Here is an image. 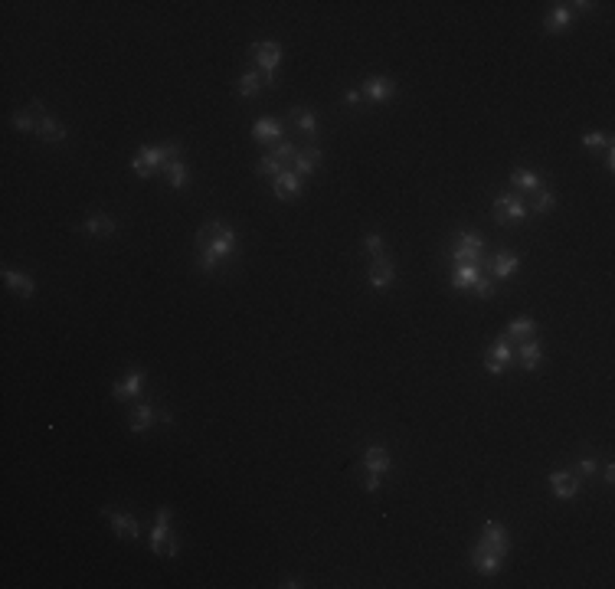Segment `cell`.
<instances>
[{
  "mask_svg": "<svg viewBox=\"0 0 615 589\" xmlns=\"http://www.w3.org/2000/svg\"><path fill=\"white\" fill-rule=\"evenodd\" d=\"M167 537H170V508H157V518H154V527H151V554H157V557L164 554Z\"/></svg>",
  "mask_w": 615,
  "mask_h": 589,
  "instance_id": "12",
  "label": "cell"
},
{
  "mask_svg": "<svg viewBox=\"0 0 615 589\" xmlns=\"http://www.w3.org/2000/svg\"><path fill=\"white\" fill-rule=\"evenodd\" d=\"M494 220L498 223H520L527 220V203L518 194H504L494 200Z\"/></svg>",
  "mask_w": 615,
  "mask_h": 589,
  "instance_id": "6",
  "label": "cell"
},
{
  "mask_svg": "<svg viewBox=\"0 0 615 589\" xmlns=\"http://www.w3.org/2000/svg\"><path fill=\"white\" fill-rule=\"evenodd\" d=\"M33 115H46L43 102H36V98L30 102V108H20L17 115H13V128L23 134H36L40 131V118H33Z\"/></svg>",
  "mask_w": 615,
  "mask_h": 589,
  "instance_id": "11",
  "label": "cell"
},
{
  "mask_svg": "<svg viewBox=\"0 0 615 589\" xmlns=\"http://www.w3.org/2000/svg\"><path fill=\"white\" fill-rule=\"evenodd\" d=\"M259 89H262V76H259V72H246V76L239 79V85H236V92H239L242 98L259 95Z\"/></svg>",
  "mask_w": 615,
  "mask_h": 589,
  "instance_id": "33",
  "label": "cell"
},
{
  "mask_svg": "<svg viewBox=\"0 0 615 589\" xmlns=\"http://www.w3.org/2000/svg\"><path fill=\"white\" fill-rule=\"evenodd\" d=\"M540 357H544V347H540V344H537V340H520L518 344V360H520V367H524V370H534L537 364H540Z\"/></svg>",
  "mask_w": 615,
  "mask_h": 589,
  "instance_id": "23",
  "label": "cell"
},
{
  "mask_svg": "<svg viewBox=\"0 0 615 589\" xmlns=\"http://www.w3.org/2000/svg\"><path fill=\"white\" fill-rule=\"evenodd\" d=\"M0 275H4V282H7V285L13 288L20 298H33L36 285H33V278H30V275H23V272H17V268H4Z\"/></svg>",
  "mask_w": 615,
  "mask_h": 589,
  "instance_id": "18",
  "label": "cell"
},
{
  "mask_svg": "<svg viewBox=\"0 0 615 589\" xmlns=\"http://www.w3.org/2000/svg\"><path fill=\"white\" fill-rule=\"evenodd\" d=\"M154 422H157V412L148 406V403H138L131 410V420H128V429L131 432H144V429H151Z\"/></svg>",
  "mask_w": 615,
  "mask_h": 589,
  "instance_id": "22",
  "label": "cell"
},
{
  "mask_svg": "<svg viewBox=\"0 0 615 589\" xmlns=\"http://www.w3.org/2000/svg\"><path fill=\"white\" fill-rule=\"evenodd\" d=\"M141 383H144V374L138 370V367H134V370H128V374L115 383L112 396H115V400H121V403H125V400H134V396L141 393Z\"/></svg>",
  "mask_w": 615,
  "mask_h": 589,
  "instance_id": "14",
  "label": "cell"
},
{
  "mask_svg": "<svg viewBox=\"0 0 615 589\" xmlns=\"http://www.w3.org/2000/svg\"><path fill=\"white\" fill-rule=\"evenodd\" d=\"M252 138L262 144H278L282 141V125L272 121V118H259V121L252 125Z\"/></svg>",
  "mask_w": 615,
  "mask_h": 589,
  "instance_id": "21",
  "label": "cell"
},
{
  "mask_svg": "<svg viewBox=\"0 0 615 589\" xmlns=\"http://www.w3.org/2000/svg\"><path fill=\"white\" fill-rule=\"evenodd\" d=\"M157 422H164V426H174V416H170V412H157Z\"/></svg>",
  "mask_w": 615,
  "mask_h": 589,
  "instance_id": "44",
  "label": "cell"
},
{
  "mask_svg": "<svg viewBox=\"0 0 615 589\" xmlns=\"http://www.w3.org/2000/svg\"><path fill=\"white\" fill-rule=\"evenodd\" d=\"M602 482H606V484L615 482V465H606V468H602Z\"/></svg>",
  "mask_w": 615,
  "mask_h": 589,
  "instance_id": "43",
  "label": "cell"
},
{
  "mask_svg": "<svg viewBox=\"0 0 615 589\" xmlns=\"http://www.w3.org/2000/svg\"><path fill=\"white\" fill-rule=\"evenodd\" d=\"M534 331H537V321L534 318H527V314H520V318H514V321L508 324V331H504V334H508L510 340H527V338H534Z\"/></svg>",
  "mask_w": 615,
  "mask_h": 589,
  "instance_id": "27",
  "label": "cell"
},
{
  "mask_svg": "<svg viewBox=\"0 0 615 589\" xmlns=\"http://www.w3.org/2000/svg\"><path fill=\"white\" fill-rule=\"evenodd\" d=\"M393 92H396V82L386 79V76H370V79L360 85V95L370 98L374 105H383L386 98H393Z\"/></svg>",
  "mask_w": 615,
  "mask_h": 589,
  "instance_id": "7",
  "label": "cell"
},
{
  "mask_svg": "<svg viewBox=\"0 0 615 589\" xmlns=\"http://www.w3.org/2000/svg\"><path fill=\"white\" fill-rule=\"evenodd\" d=\"M510 357H514V340H510L508 334H501V338L488 347V354H484V370H488L491 376H501Z\"/></svg>",
  "mask_w": 615,
  "mask_h": 589,
  "instance_id": "5",
  "label": "cell"
},
{
  "mask_svg": "<svg viewBox=\"0 0 615 589\" xmlns=\"http://www.w3.org/2000/svg\"><path fill=\"white\" fill-rule=\"evenodd\" d=\"M344 102H347V105H357V102H360V89H347L344 92Z\"/></svg>",
  "mask_w": 615,
  "mask_h": 589,
  "instance_id": "42",
  "label": "cell"
},
{
  "mask_svg": "<svg viewBox=\"0 0 615 589\" xmlns=\"http://www.w3.org/2000/svg\"><path fill=\"white\" fill-rule=\"evenodd\" d=\"M161 170H164V177H167L170 190H184V184H187V164L180 161V157H170Z\"/></svg>",
  "mask_w": 615,
  "mask_h": 589,
  "instance_id": "25",
  "label": "cell"
},
{
  "mask_svg": "<svg viewBox=\"0 0 615 589\" xmlns=\"http://www.w3.org/2000/svg\"><path fill=\"white\" fill-rule=\"evenodd\" d=\"M236 252V232L220 220H210L206 226H200L196 232V266L203 272H213L220 266V259Z\"/></svg>",
  "mask_w": 615,
  "mask_h": 589,
  "instance_id": "1",
  "label": "cell"
},
{
  "mask_svg": "<svg viewBox=\"0 0 615 589\" xmlns=\"http://www.w3.org/2000/svg\"><path fill=\"white\" fill-rule=\"evenodd\" d=\"M272 194H275V200H294V196L301 194V177L285 167L282 174L272 177Z\"/></svg>",
  "mask_w": 615,
  "mask_h": 589,
  "instance_id": "8",
  "label": "cell"
},
{
  "mask_svg": "<svg viewBox=\"0 0 615 589\" xmlns=\"http://www.w3.org/2000/svg\"><path fill=\"white\" fill-rule=\"evenodd\" d=\"M468 560H472V566H474L478 573H484V576H494V573L501 570V560H504V557L491 554V550H484V547L474 544V550H472V557H468Z\"/></svg>",
  "mask_w": 615,
  "mask_h": 589,
  "instance_id": "15",
  "label": "cell"
},
{
  "mask_svg": "<svg viewBox=\"0 0 615 589\" xmlns=\"http://www.w3.org/2000/svg\"><path fill=\"white\" fill-rule=\"evenodd\" d=\"M547 482H550L553 494H556L560 501H570V498H576V494H580V478H576L573 472H553Z\"/></svg>",
  "mask_w": 615,
  "mask_h": 589,
  "instance_id": "10",
  "label": "cell"
},
{
  "mask_svg": "<svg viewBox=\"0 0 615 589\" xmlns=\"http://www.w3.org/2000/svg\"><path fill=\"white\" fill-rule=\"evenodd\" d=\"M292 125L298 128L301 134H308V138H314L318 134V121H314V112L311 108H292Z\"/></svg>",
  "mask_w": 615,
  "mask_h": 589,
  "instance_id": "28",
  "label": "cell"
},
{
  "mask_svg": "<svg viewBox=\"0 0 615 589\" xmlns=\"http://www.w3.org/2000/svg\"><path fill=\"white\" fill-rule=\"evenodd\" d=\"M318 161H321V151L318 148H304V151L294 154V174L298 177H308V174H314V167H318Z\"/></svg>",
  "mask_w": 615,
  "mask_h": 589,
  "instance_id": "24",
  "label": "cell"
},
{
  "mask_svg": "<svg viewBox=\"0 0 615 589\" xmlns=\"http://www.w3.org/2000/svg\"><path fill=\"white\" fill-rule=\"evenodd\" d=\"M282 161H278L275 154H265V157H259L256 161V174H265V177H275V174H282Z\"/></svg>",
  "mask_w": 615,
  "mask_h": 589,
  "instance_id": "35",
  "label": "cell"
},
{
  "mask_svg": "<svg viewBox=\"0 0 615 589\" xmlns=\"http://www.w3.org/2000/svg\"><path fill=\"white\" fill-rule=\"evenodd\" d=\"M272 154H275L278 161H282V167H285V164H292V161H294L298 148H294V144H288V141H278L275 148H272Z\"/></svg>",
  "mask_w": 615,
  "mask_h": 589,
  "instance_id": "36",
  "label": "cell"
},
{
  "mask_svg": "<svg viewBox=\"0 0 615 589\" xmlns=\"http://www.w3.org/2000/svg\"><path fill=\"white\" fill-rule=\"evenodd\" d=\"M252 56H256V66L262 69V85H272L275 82V69L282 63V46L278 43H256L252 46Z\"/></svg>",
  "mask_w": 615,
  "mask_h": 589,
  "instance_id": "4",
  "label": "cell"
},
{
  "mask_svg": "<svg viewBox=\"0 0 615 589\" xmlns=\"http://www.w3.org/2000/svg\"><path fill=\"white\" fill-rule=\"evenodd\" d=\"M40 138H43V141H66V128L59 125V121H56L53 115H40Z\"/></svg>",
  "mask_w": 615,
  "mask_h": 589,
  "instance_id": "30",
  "label": "cell"
},
{
  "mask_svg": "<svg viewBox=\"0 0 615 589\" xmlns=\"http://www.w3.org/2000/svg\"><path fill=\"white\" fill-rule=\"evenodd\" d=\"M583 144H586V148H606V144H609V134L589 131V134H583Z\"/></svg>",
  "mask_w": 615,
  "mask_h": 589,
  "instance_id": "39",
  "label": "cell"
},
{
  "mask_svg": "<svg viewBox=\"0 0 615 589\" xmlns=\"http://www.w3.org/2000/svg\"><path fill=\"white\" fill-rule=\"evenodd\" d=\"M596 472H599V462H596V458H583V462L576 465V472H573V475H576V478H592Z\"/></svg>",
  "mask_w": 615,
  "mask_h": 589,
  "instance_id": "38",
  "label": "cell"
},
{
  "mask_svg": "<svg viewBox=\"0 0 615 589\" xmlns=\"http://www.w3.org/2000/svg\"><path fill=\"white\" fill-rule=\"evenodd\" d=\"M478 547H484V550H491V554L504 557V554H508V534H504V527H501L498 520H488V524H484V530H482Z\"/></svg>",
  "mask_w": 615,
  "mask_h": 589,
  "instance_id": "9",
  "label": "cell"
},
{
  "mask_svg": "<svg viewBox=\"0 0 615 589\" xmlns=\"http://www.w3.org/2000/svg\"><path fill=\"white\" fill-rule=\"evenodd\" d=\"M177 550H180V544H177V537L170 534V537H167V544H164V554H167V557H177Z\"/></svg>",
  "mask_w": 615,
  "mask_h": 589,
  "instance_id": "41",
  "label": "cell"
},
{
  "mask_svg": "<svg viewBox=\"0 0 615 589\" xmlns=\"http://www.w3.org/2000/svg\"><path fill=\"white\" fill-rule=\"evenodd\" d=\"M82 230L92 232V236H112V232H115L118 226H115V220H112L108 213H92L89 220L82 223Z\"/></svg>",
  "mask_w": 615,
  "mask_h": 589,
  "instance_id": "26",
  "label": "cell"
},
{
  "mask_svg": "<svg viewBox=\"0 0 615 589\" xmlns=\"http://www.w3.org/2000/svg\"><path fill=\"white\" fill-rule=\"evenodd\" d=\"M478 275H482V266H474V262H455V268H452V288H472Z\"/></svg>",
  "mask_w": 615,
  "mask_h": 589,
  "instance_id": "19",
  "label": "cell"
},
{
  "mask_svg": "<svg viewBox=\"0 0 615 589\" xmlns=\"http://www.w3.org/2000/svg\"><path fill=\"white\" fill-rule=\"evenodd\" d=\"M472 288H474V294H478V298H494V294H498V292H494V282H491L488 275H478Z\"/></svg>",
  "mask_w": 615,
  "mask_h": 589,
  "instance_id": "37",
  "label": "cell"
},
{
  "mask_svg": "<svg viewBox=\"0 0 615 589\" xmlns=\"http://www.w3.org/2000/svg\"><path fill=\"white\" fill-rule=\"evenodd\" d=\"M510 187L524 190V194H537V190H540V177L530 174V170H514V174H510Z\"/></svg>",
  "mask_w": 615,
  "mask_h": 589,
  "instance_id": "31",
  "label": "cell"
},
{
  "mask_svg": "<svg viewBox=\"0 0 615 589\" xmlns=\"http://www.w3.org/2000/svg\"><path fill=\"white\" fill-rule=\"evenodd\" d=\"M488 268H491V278H508L520 268V259L510 256V252H498V256L488 262Z\"/></svg>",
  "mask_w": 615,
  "mask_h": 589,
  "instance_id": "20",
  "label": "cell"
},
{
  "mask_svg": "<svg viewBox=\"0 0 615 589\" xmlns=\"http://www.w3.org/2000/svg\"><path fill=\"white\" fill-rule=\"evenodd\" d=\"M482 249H484V239L478 236V232H458V236H455V246H452V259L455 262H474V266H484Z\"/></svg>",
  "mask_w": 615,
  "mask_h": 589,
  "instance_id": "3",
  "label": "cell"
},
{
  "mask_svg": "<svg viewBox=\"0 0 615 589\" xmlns=\"http://www.w3.org/2000/svg\"><path fill=\"white\" fill-rule=\"evenodd\" d=\"M376 488H380V475L366 472V478H364V491H376Z\"/></svg>",
  "mask_w": 615,
  "mask_h": 589,
  "instance_id": "40",
  "label": "cell"
},
{
  "mask_svg": "<svg viewBox=\"0 0 615 589\" xmlns=\"http://www.w3.org/2000/svg\"><path fill=\"white\" fill-rule=\"evenodd\" d=\"M108 520H112V530H115L118 537H128V540H134V537L141 534V527H138V520L131 518V514H125V511H112V508H105L102 511Z\"/></svg>",
  "mask_w": 615,
  "mask_h": 589,
  "instance_id": "13",
  "label": "cell"
},
{
  "mask_svg": "<svg viewBox=\"0 0 615 589\" xmlns=\"http://www.w3.org/2000/svg\"><path fill=\"white\" fill-rule=\"evenodd\" d=\"M364 465H366V472L386 475L390 472V465H393V458H390V452H386L383 446H370L364 452Z\"/></svg>",
  "mask_w": 615,
  "mask_h": 589,
  "instance_id": "16",
  "label": "cell"
},
{
  "mask_svg": "<svg viewBox=\"0 0 615 589\" xmlns=\"http://www.w3.org/2000/svg\"><path fill=\"white\" fill-rule=\"evenodd\" d=\"M393 278H396V268L390 259H374L370 262V285L374 288H390Z\"/></svg>",
  "mask_w": 615,
  "mask_h": 589,
  "instance_id": "17",
  "label": "cell"
},
{
  "mask_svg": "<svg viewBox=\"0 0 615 589\" xmlns=\"http://www.w3.org/2000/svg\"><path fill=\"white\" fill-rule=\"evenodd\" d=\"M364 252L370 256V262L374 259H386V242L380 232H366L364 236Z\"/></svg>",
  "mask_w": 615,
  "mask_h": 589,
  "instance_id": "32",
  "label": "cell"
},
{
  "mask_svg": "<svg viewBox=\"0 0 615 589\" xmlns=\"http://www.w3.org/2000/svg\"><path fill=\"white\" fill-rule=\"evenodd\" d=\"M530 196H534V200H530V210H534V213H544L547 216L553 206H556V196H553L550 190H544V187L537 190V194H530Z\"/></svg>",
  "mask_w": 615,
  "mask_h": 589,
  "instance_id": "34",
  "label": "cell"
},
{
  "mask_svg": "<svg viewBox=\"0 0 615 589\" xmlns=\"http://www.w3.org/2000/svg\"><path fill=\"white\" fill-rule=\"evenodd\" d=\"M570 23H573L570 4H556V7L550 10V17H547V30H550V33H560V30H566Z\"/></svg>",
  "mask_w": 615,
  "mask_h": 589,
  "instance_id": "29",
  "label": "cell"
},
{
  "mask_svg": "<svg viewBox=\"0 0 615 589\" xmlns=\"http://www.w3.org/2000/svg\"><path fill=\"white\" fill-rule=\"evenodd\" d=\"M170 157H180V144L167 141V144H161V148H151V144H144L141 151L134 154L131 170L138 174V177H151V174H157V170H161L164 164L170 161Z\"/></svg>",
  "mask_w": 615,
  "mask_h": 589,
  "instance_id": "2",
  "label": "cell"
}]
</instances>
